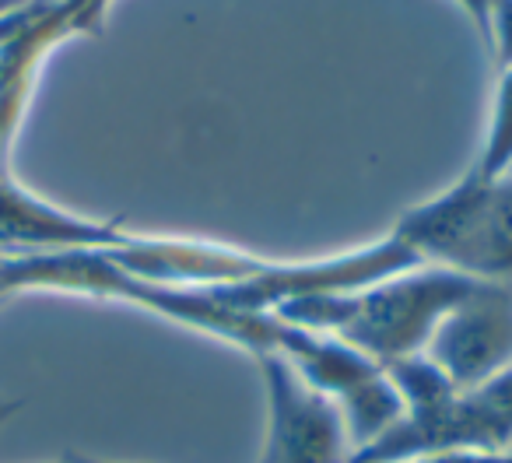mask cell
I'll return each mask as SVG.
<instances>
[{
    "mask_svg": "<svg viewBox=\"0 0 512 463\" xmlns=\"http://www.w3.org/2000/svg\"><path fill=\"white\" fill-rule=\"evenodd\" d=\"M477 281L481 278L425 264L358 292L306 295L285 302L274 309V316L337 337L386 369L400 358L421 355L435 327L474 292Z\"/></svg>",
    "mask_w": 512,
    "mask_h": 463,
    "instance_id": "1",
    "label": "cell"
},
{
    "mask_svg": "<svg viewBox=\"0 0 512 463\" xmlns=\"http://www.w3.org/2000/svg\"><path fill=\"white\" fill-rule=\"evenodd\" d=\"M393 236L421 264L449 267L470 278H512V183L467 172L456 186L407 211Z\"/></svg>",
    "mask_w": 512,
    "mask_h": 463,
    "instance_id": "2",
    "label": "cell"
},
{
    "mask_svg": "<svg viewBox=\"0 0 512 463\" xmlns=\"http://www.w3.org/2000/svg\"><path fill=\"white\" fill-rule=\"evenodd\" d=\"M512 449V369L484 379L481 386L456 390L425 411H404V418L358 449L369 463H418L456 453H502Z\"/></svg>",
    "mask_w": 512,
    "mask_h": 463,
    "instance_id": "3",
    "label": "cell"
},
{
    "mask_svg": "<svg viewBox=\"0 0 512 463\" xmlns=\"http://www.w3.org/2000/svg\"><path fill=\"white\" fill-rule=\"evenodd\" d=\"M274 351H281L309 386L327 393L341 407L355 453L372 446L379 435H386L404 418L400 393L393 390L386 369L372 362L369 355L355 351L351 344L320 334V330L278 320Z\"/></svg>",
    "mask_w": 512,
    "mask_h": 463,
    "instance_id": "4",
    "label": "cell"
},
{
    "mask_svg": "<svg viewBox=\"0 0 512 463\" xmlns=\"http://www.w3.org/2000/svg\"><path fill=\"white\" fill-rule=\"evenodd\" d=\"M267 386V446L260 463H351L344 414L327 393L309 386L281 351H256Z\"/></svg>",
    "mask_w": 512,
    "mask_h": 463,
    "instance_id": "5",
    "label": "cell"
},
{
    "mask_svg": "<svg viewBox=\"0 0 512 463\" xmlns=\"http://www.w3.org/2000/svg\"><path fill=\"white\" fill-rule=\"evenodd\" d=\"M421 355L449 376L456 390L512 369V278L477 281V288L435 327Z\"/></svg>",
    "mask_w": 512,
    "mask_h": 463,
    "instance_id": "6",
    "label": "cell"
},
{
    "mask_svg": "<svg viewBox=\"0 0 512 463\" xmlns=\"http://www.w3.org/2000/svg\"><path fill=\"white\" fill-rule=\"evenodd\" d=\"M120 225H95L74 218L43 200L29 197L18 186L0 179V243L4 246H43L46 253L60 250H109L123 243Z\"/></svg>",
    "mask_w": 512,
    "mask_h": 463,
    "instance_id": "7",
    "label": "cell"
},
{
    "mask_svg": "<svg viewBox=\"0 0 512 463\" xmlns=\"http://www.w3.org/2000/svg\"><path fill=\"white\" fill-rule=\"evenodd\" d=\"M509 169H512V64L498 71V92L488 123V141H484L481 158H477L470 172H477L481 179H502Z\"/></svg>",
    "mask_w": 512,
    "mask_h": 463,
    "instance_id": "8",
    "label": "cell"
},
{
    "mask_svg": "<svg viewBox=\"0 0 512 463\" xmlns=\"http://www.w3.org/2000/svg\"><path fill=\"white\" fill-rule=\"evenodd\" d=\"M484 43L495 50L498 71L512 64V0H488V36Z\"/></svg>",
    "mask_w": 512,
    "mask_h": 463,
    "instance_id": "9",
    "label": "cell"
},
{
    "mask_svg": "<svg viewBox=\"0 0 512 463\" xmlns=\"http://www.w3.org/2000/svg\"><path fill=\"white\" fill-rule=\"evenodd\" d=\"M18 407H22V404H0V425H4V421H8L11 414L18 411Z\"/></svg>",
    "mask_w": 512,
    "mask_h": 463,
    "instance_id": "10",
    "label": "cell"
},
{
    "mask_svg": "<svg viewBox=\"0 0 512 463\" xmlns=\"http://www.w3.org/2000/svg\"><path fill=\"white\" fill-rule=\"evenodd\" d=\"M67 463H106V460H92V456H81V453H71V456H64Z\"/></svg>",
    "mask_w": 512,
    "mask_h": 463,
    "instance_id": "11",
    "label": "cell"
},
{
    "mask_svg": "<svg viewBox=\"0 0 512 463\" xmlns=\"http://www.w3.org/2000/svg\"><path fill=\"white\" fill-rule=\"evenodd\" d=\"M351 463H369V460H358V456H351Z\"/></svg>",
    "mask_w": 512,
    "mask_h": 463,
    "instance_id": "12",
    "label": "cell"
},
{
    "mask_svg": "<svg viewBox=\"0 0 512 463\" xmlns=\"http://www.w3.org/2000/svg\"><path fill=\"white\" fill-rule=\"evenodd\" d=\"M505 179H509V183H512V169H509V172H505Z\"/></svg>",
    "mask_w": 512,
    "mask_h": 463,
    "instance_id": "13",
    "label": "cell"
},
{
    "mask_svg": "<svg viewBox=\"0 0 512 463\" xmlns=\"http://www.w3.org/2000/svg\"><path fill=\"white\" fill-rule=\"evenodd\" d=\"M64 463H67V460H64Z\"/></svg>",
    "mask_w": 512,
    "mask_h": 463,
    "instance_id": "14",
    "label": "cell"
}]
</instances>
